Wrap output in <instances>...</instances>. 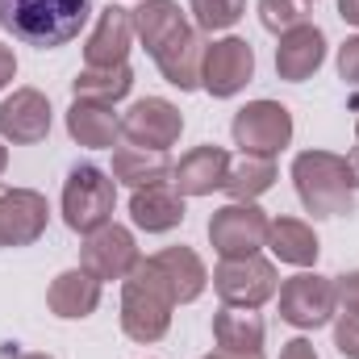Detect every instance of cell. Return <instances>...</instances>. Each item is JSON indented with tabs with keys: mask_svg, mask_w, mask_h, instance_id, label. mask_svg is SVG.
<instances>
[{
	"mask_svg": "<svg viewBox=\"0 0 359 359\" xmlns=\"http://www.w3.org/2000/svg\"><path fill=\"white\" fill-rule=\"evenodd\" d=\"M205 359H222V355H205Z\"/></svg>",
	"mask_w": 359,
	"mask_h": 359,
	"instance_id": "ab89813d",
	"label": "cell"
},
{
	"mask_svg": "<svg viewBox=\"0 0 359 359\" xmlns=\"http://www.w3.org/2000/svg\"><path fill=\"white\" fill-rule=\"evenodd\" d=\"M213 339H217V351H230V355H264V318L255 309L222 305L213 313Z\"/></svg>",
	"mask_w": 359,
	"mask_h": 359,
	"instance_id": "7402d4cb",
	"label": "cell"
},
{
	"mask_svg": "<svg viewBox=\"0 0 359 359\" xmlns=\"http://www.w3.org/2000/svg\"><path fill=\"white\" fill-rule=\"evenodd\" d=\"M130 46H134V8H121V4L100 8L88 42H84L88 67H117V63H126Z\"/></svg>",
	"mask_w": 359,
	"mask_h": 359,
	"instance_id": "9a60e30c",
	"label": "cell"
},
{
	"mask_svg": "<svg viewBox=\"0 0 359 359\" xmlns=\"http://www.w3.org/2000/svg\"><path fill=\"white\" fill-rule=\"evenodd\" d=\"M355 138H359V121H355Z\"/></svg>",
	"mask_w": 359,
	"mask_h": 359,
	"instance_id": "f35d334b",
	"label": "cell"
},
{
	"mask_svg": "<svg viewBox=\"0 0 359 359\" xmlns=\"http://www.w3.org/2000/svg\"><path fill=\"white\" fill-rule=\"evenodd\" d=\"M259 21H264V29L268 34H288L292 25H301L305 21V8H301V0H259Z\"/></svg>",
	"mask_w": 359,
	"mask_h": 359,
	"instance_id": "f1b7e54d",
	"label": "cell"
},
{
	"mask_svg": "<svg viewBox=\"0 0 359 359\" xmlns=\"http://www.w3.org/2000/svg\"><path fill=\"white\" fill-rule=\"evenodd\" d=\"M4 168H8V151L0 147V176H4Z\"/></svg>",
	"mask_w": 359,
	"mask_h": 359,
	"instance_id": "8d00e7d4",
	"label": "cell"
},
{
	"mask_svg": "<svg viewBox=\"0 0 359 359\" xmlns=\"http://www.w3.org/2000/svg\"><path fill=\"white\" fill-rule=\"evenodd\" d=\"M138 264H142V255H138V243H134V234H130L126 226L109 222V226H100V230L84 234L80 268L92 271L100 284H104V280H126Z\"/></svg>",
	"mask_w": 359,
	"mask_h": 359,
	"instance_id": "8fae6325",
	"label": "cell"
},
{
	"mask_svg": "<svg viewBox=\"0 0 359 359\" xmlns=\"http://www.w3.org/2000/svg\"><path fill=\"white\" fill-rule=\"evenodd\" d=\"M188 13L201 34H217L238 25V17L247 13V0H188Z\"/></svg>",
	"mask_w": 359,
	"mask_h": 359,
	"instance_id": "83f0119b",
	"label": "cell"
},
{
	"mask_svg": "<svg viewBox=\"0 0 359 359\" xmlns=\"http://www.w3.org/2000/svg\"><path fill=\"white\" fill-rule=\"evenodd\" d=\"M67 134L88 147V151H113L121 138V117L113 113V104L100 100H72L67 109Z\"/></svg>",
	"mask_w": 359,
	"mask_h": 359,
	"instance_id": "44dd1931",
	"label": "cell"
},
{
	"mask_svg": "<svg viewBox=\"0 0 359 359\" xmlns=\"http://www.w3.org/2000/svg\"><path fill=\"white\" fill-rule=\"evenodd\" d=\"M50 205L34 188H0V247H34L46 234Z\"/></svg>",
	"mask_w": 359,
	"mask_h": 359,
	"instance_id": "7c38bea8",
	"label": "cell"
},
{
	"mask_svg": "<svg viewBox=\"0 0 359 359\" xmlns=\"http://www.w3.org/2000/svg\"><path fill=\"white\" fill-rule=\"evenodd\" d=\"M109 176L117 184H130V188H147V184H163L172 176V155L168 151H151V147H117L113 151V172Z\"/></svg>",
	"mask_w": 359,
	"mask_h": 359,
	"instance_id": "d4e9b609",
	"label": "cell"
},
{
	"mask_svg": "<svg viewBox=\"0 0 359 359\" xmlns=\"http://www.w3.org/2000/svg\"><path fill=\"white\" fill-rule=\"evenodd\" d=\"M117 205V180L100 172L96 163H76L63 184V222L76 234H92L113 222Z\"/></svg>",
	"mask_w": 359,
	"mask_h": 359,
	"instance_id": "277c9868",
	"label": "cell"
},
{
	"mask_svg": "<svg viewBox=\"0 0 359 359\" xmlns=\"http://www.w3.org/2000/svg\"><path fill=\"white\" fill-rule=\"evenodd\" d=\"M50 134V100L38 88H17L0 100V138L13 147H34Z\"/></svg>",
	"mask_w": 359,
	"mask_h": 359,
	"instance_id": "4fadbf2b",
	"label": "cell"
},
{
	"mask_svg": "<svg viewBox=\"0 0 359 359\" xmlns=\"http://www.w3.org/2000/svg\"><path fill=\"white\" fill-rule=\"evenodd\" d=\"M334 347L343 359H359V318L355 313H343L334 322Z\"/></svg>",
	"mask_w": 359,
	"mask_h": 359,
	"instance_id": "f546056e",
	"label": "cell"
},
{
	"mask_svg": "<svg viewBox=\"0 0 359 359\" xmlns=\"http://www.w3.org/2000/svg\"><path fill=\"white\" fill-rule=\"evenodd\" d=\"M268 251L280 264H292V268H309L318 264V234L309 222L301 217H271L268 226Z\"/></svg>",
	"mask_w": 359,
	"mask_h": 359,
	"instance_id": "cb8c5ba5",
	"label": "cell"
},
{
	"mask_svg": "<svg viewBox=\"0 0 359 359\" xmlns=\"http://www.w3.org/2000/svg\"><path fill=\"white\" fill-rule=\"evenodd\" d=\"M276 159L268 155H243V159H230V172H226V192H230V201H247V205H255L264 192H268L271 184H276Z\"/></svg>",
	"mask_w": 359,
	"mask_h": 359,
	"instance_id": "484cf974",
	"label": "cell"
},
{
	"mask_svg": "<svg viewBox=\"0 0 359 359\" xmlns=\"http://www.w3.org/2000/svg\"><path fill=\"white\" fill-rule=\"evenodd\" d=\"M334 297H339L343 313H355V318H359V271L334 276Z\"/></svg>",
	"mask_w": 359,
	"mask_h": 359,
	"instance_id": "4dcf8cb0",
	"label": "cell"
},
{
	"mask_svg": "<svg viewBox=\"0 0 359 359\" xmlns=\"http://www.w3.org/2000/svg\"><path fill=\"white\" fill-rule=\"evenodd\" d=\"M172 309H176V297L151 259H142L121 280V330H126V339L159 343L172 330Z\"/></svg>",
	"mask_w": 359,
	"mask_h": 359,
	"instance_id": "3957f363",
	"label": "cell"
},
{
	"mask_svg": "<svg viewBox=\"0 0 359 359\" xmlns=\"http://www.w3.org/2000/svg\"><path fill=\"white\" fill-rule=\"evenodd\" d=\"M255 76V50L247 38H217L205 42V59H201V88L213 100H230L251 84Z\"/></svg>",
	"mask_w": 359,
	"mask_h": 359,
	"instance_id": "ba28073f",
	"label": "cell"
},
{
	"mask_svg": "<svg viewBox=\"0 0 359 359\" xmlns=\"http://www.w3.org/2000/svg\"><path fill=\"white\" fill-rule=\"evenodd\" d=\"M92 17V0H0V29L25 46L55 50L80 38Z\"/></svg>",
	"mask_w": 359,
	"mask_h": 359,
	"instance_id": "6da1fadb",
	"label": "cell"
},
{
	"mask_svg": "<svg viewBox=\"0 0 359 359\" xmlns=\"http://www.w3.org/2000/svg\"><path fill=\"white\" fill-rule=\"evenodd\" d=\"M130 222L147 234H168L184 222V196L176 192L172 180L163 184H147V188H134L130 196Z\"/></svg>",
	"mask_w": 359,
	"mask_h": 359,
	"instance_id": "e0dca14e",
	"label": "cell"
},
{
	"mask_svg": "<svg viewBox=\"0 0 359 359\" xmlns=\"http://www.w3.org/2000/svg\"><path fill=\"white\" fill-rule=\"evenodd\" d=\"M292 184H297L305 213H313V217L355 213V188H351L347 159L334 151H301L292 159Z\"/></svg>",
	"mask_w": 359,
	"mask_h": 359,
	"instance_id": "7a4b0ae2",
	"label": "cell"
},
{
	"mask_svg": "<svg viewBox=\"0 0 359 359\" xmlns=\"http://www.w3.org/2000/svg\"><path fill=\"white\" fill-rule=\"evenodd\" d=\"M339 76H343L351 88H359V34L339 46Z\"/></svg>",
	"mask_w": 359,
	"mask_h": 359,
	"instance_id": "1f68e13d",
	"label": "cell"
},
{
	"mask_svg": "<svg viewBox=\"0 0 359 359\" xmlns=\"http://www.w3.org/2000/svg\"><path fill=\"white\" fill-rule=\"evenodd\" d=\"M339 297H334V280L318 276V271H301L292 280L280 284V318L297 330H318L334 318Z\"/></svg>",
	"mask_w": 359,
	"mask_h": 359,
	"instance_id": "9c48e42d",
	"label": "cell"
},
{
	"mask_svg": "<svg viewBox=\"0 0 359 359\" xmlns=\"http://www.w3.org/2000/svg\"><path fill=\"white\" fill-rule=\"evenodd\" d=\"M13 76H17V55H13V46L0 42V88H8Z\"/></svg>",
	"mask_w": 359,
	"mask_h": 359,
	"instance_id": "836d02e7",
	"label": "cell"
},
{
	"mask_svg": "<svg viewBox=\"0 0 359 359\" xmlns=\"http://www.w3.org/2000/svg\"><path fill=\"white\" fill-rule=\"evenodd\" d=\"M280 280H276V264L264 255H247V259H222L213 268V292L222 297V305L234 309H259L276 297Z\"/></svg>",
	"mask_w": 359,
	"mask_h": 359,
	"instance_id": "52a82bcc",
	"label": "cell"
},
{
	"mask_svg": "<svg viewBox=\"0 0 359 359\" xmlns=\"http://www.w3.org/2000/svg\"><path fill=\"white\" fill-rule=\"evenodd\" d=\"M226 172H230V155L222 147L205 142V147H192L172 168V184L180 196H209L226 184Z\"/></svg>",
	"mask_w": 359,
	"mask_h": 359,
	"instance_id": "2e32d148",
	"label": "cell"
},
{
	"mask_svg": "<svg viewBox=\"0 0 359 359\" xmlns=\"http://www.w3.org/2000/svg\"><path fill=\"white\" fill-rule=\"evenodd\" d=\"M268 226L271 217L259 205L230 201L209 217V243L222 259H247V255H259L268 247Z\"/></svg>",
	"mask_w": 359,
	"mask_h": 359,
	"instance_id": "5b68a950",
	"label": "cell"
},
{
	"mask_svg": "<svg viewBox=\"0 0 359 359\" xmlns=\"http://www.w3.org/2000/svg\"><path fill=\"white\" fill-rule=\"evenodd\" d=\"M155 59V67L163 72V80L180 92H192L201 88V59H205V38H201V29L196 25H184L176 38L159 50V55H151Z\"/></svg>",
	"mask_w": 359,
	"mask_h": 359,
	"instance_id": "ac0fdd59",
	"label": "cell"
},
{
	"mask_svg": "<svg viewBox=\"0 0 359 359\" xmlns=\"http://www.w3.org/2000/svg\"><path fill=\"white\" fill-rule=\"evenodd\" d=\"M46 305H50V313L63 318V322L92 318L96 305H100V280H96L92 271H84V268L63 271V276L50 280V288H46Z\"/></svg>",
	"mask_w": 359,
	"mask_h": 359,
	"instance_id": "d6986e66",
	"label": "cell"
},
{
	"mask_svg": "<svg viewBox=\"0 0 359 359\" xmlns=\"http://www.w3.org/2000/svg\"><path fill=\"white\" fill-rule=\"evenodd\" d=\"M339 17L347 25H359V0H339Z\"/></svg>",
	"mask_w": 359,
	"mask_h": 359,
	"instance_id": "e575fe53",
	"label": "cell"
},
{
	"mask_svg": "<svg viewBox=\"0 0 359 359\" xmlns=\"http://www.w3.org/2000/svg\"><path fill=\"white\" fill-rule=\"evenodd\" d=\"M347 172H351V188H359V147L347 155Z\"/></svg>",
	"mask_w": 359,
	"mask_h": 359,
	"instance_id": "d590c367",
	"label": "cell"
},
{
	"mask_svg": "<svg viewBox=\"0 0 359 359\" xmlns=\"http://www.w3.org/2000/svg\"><path fill=\"white\" fill-rule=\"evenodd\" d=\"M130 88H134V72H130V63H117V67H84V72L72 80L76 100H100V104H117V100H126Z\"/></svg>",
	"mask_w": 359,
	"mask_h": 359,
	"instance_id": "4316f807",
	"label": "cell"
},
{
	"mask_svg": "<svg viewBox=\"0 0 359 359\" xmlns=\"http://www.w3.org/2000/svg\"><path fill=\"white\" fill-rule=\"evenodd\" d=\"M180 134H184V113L163 96H142L121 113V138L134 147L168 151L180 142Z\"/></svg>",
	"mask_w": 359,
	"mask_h": 359,
	"instance_id": "30bf717a",
	"label": "cell"
},
{
	"mask_svg": "<svg viewBox=\"0 0 359 359\" xmlns=\"http://www.w3.org/2000/svg\"><path fill=\"white\" fill-rule=\"evenodd\" d=\"M280 359H318V351H313L309 339H288V343L280 347Z\"/></svg>",
	"mask_w": 359,
	"mask_h": 359,
	"instance_id": "d6a6232c",
	"label": "cell"
},
{
	"mask_svg": "<svg viewBox=\"0 0 359 359\" xmlns=\"http://www.w3.org/2000/svg\"><path fill=\"white\" fill-rule=\"evenodd\" d=\"M230 134H234V147H243V155L276 159L292 142V113L280 100H251L234 113Z\"/></svg>",
	"mask_w": 359,
	"mask_h": 359,
	"instance_id": "8992f818",
	"label": "cell"
},
{
	"mask_svg": "<svg viewBox=\"0 0 359 359\" xmlns=\"http://www.w3.org/2000/svg\"><path fill=\"white\" fill-rule=\"evenodd\" d=\"M322 63H326V34L313 21H301L288 34H280V46H276V76L280 80L305 84Z\"/></svg>",
	"mask_w": 359,
	"mask_h": 359,
	"instance_id": "5bb4252c",
	"label": "cell"
},
{
	"mask_svg": "<svg viewBox=\"0 0 359 359\" xmlns=\"http://www.w3.org/2000/svg\"><path fill=\"white\" fill-rule=\"evenodd\" d=\"M8 359H50V355H38V351H29V355H8Z\"/></svg>",
	"mask_w": 359,
	"mask_h": 359,
	"instance_id": "74e56055",
	"label": "cell"
},
{
	"mask_svg": "<svg viewBox=\"0 0 359 359\" xmlns=\"http://www.w3.org/2000/svg\"><path fill=\"white\" fill-rule=\"evenodd\" d=\"M151 264H155V271L168 280L176 305H192V301L209 288V271H205L201 255H196L192 247H163V251L151 255Z\"/></svg>",
	"mask_w": 359,
	"mask_h": 359,
	"instance_id": "ffe728a7",
	"label": "cell"
},
{
	"mask_svg": "<svg viewBox=\"0 0 359 359\" xmlns=\"http://www.w3.org/2000/svg\"><path fill=\"white\" fill-rule=\"evenodd\" d=\"M184 25H188V17L176 0H142L134 8V38L147 46V55H159Z\"/></svg>",
	"mask_w": 359,
	"mask_h": 359,
	"instance_id": "603a6c76",
	"label": "cell"
}]
</instances>
